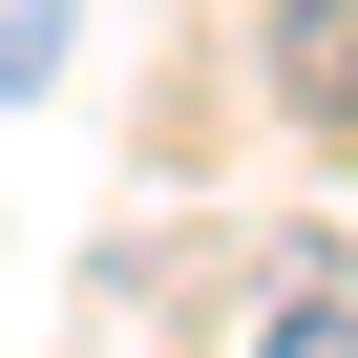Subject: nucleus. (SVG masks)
I'll return each mask as SVG.
<instances>
[{
    "label": "nucleus",
    "mask_w": 358,
    "mask_h": 358,
    "mask_svg": "<svg viewBox=\"0 0 358 358\" xmlns=\"http://www.w3.org/2000/svg\"><path fill=\"white\" fill-rule=\"evenodd\" d=\"M253 358H358V295H316V274H295V295H274V337H253Z\"/></svg>",
    "instance_id": "obj_1"
}]
</instances>
